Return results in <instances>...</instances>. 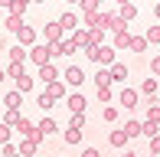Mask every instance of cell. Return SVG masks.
Listing matches in <instances>:
<instances>
[{"mask_svg": "<svg viewBox=\"0 0 160 157\" xmlns=\"http://www.w3.org/2000/svg\"><path fill=\"white\" fill-rule=\"evenodd\" d=\"M121 131L128 134V141H131V138H141V121H128V124L121 128Z\"/></svg>", "mask_w": 160, "mask_h": 157, "instance_id": "27", "label": "cell"}, {"mask_svg": "<svg viewBox=\"0 0 160 157\" xmlns=\"http://www.w3.org/2000/svg\"><path fill=\"white\" fill-rule=\"evenodd\" d=\"M121 157H134V154H131V151H128V154H121Z\"/></svg>", "mask_w": 160, "mask_h": 157, "instance_id": "53", "label": "cell"}, {"mask_svg": "<svg viewBox=\"0 0 160 157\" xmlns=\"http://www.w3.org/2000/svg\"><path fill=\"white\" fill-rule=\"evenodd\" d=\"M114 3H118V7H124V3H134V0H114Z\"/></svg>", "mask_w": 160, "mask_h": 157, "instance_id": "47", "label": "cell"}, {"mask_svg": "<svg viewBox=\"0 0 160 157\" xmlns=\"http://www.w3.org/2000/svg\"><path fill=\"white\" fill-rule=\"evenodd\" d=\"M56 23L62 26V33H75V30H78V17H75L72 10H69V13H62V17L56 20Z\"/></svg>", "mask_w": 160, "mask_h": 157, "instance_id": "8", "label": "cell"}, {"mask_svg": "<svg viewBox=\"0 0 160 157\" xmlns=\"http://www.w3.org/2000/svg\"><path fill=\"white\" fill-rule=\"evenodd\" d=\"M72 43H75V49H88V33H85L82 30V26H78V30L75 33H72V36H69Z\"/></svg>", "mask_w": 160, "mask_h": 157, "instance_id": "19", "label": "cell"}, {"mask_svg": "<svg viewBox=\"0 0 160 157\" xmlns=\"http://www.w3.org/2000/svg\"><path fill=\"white\" fill-rule=\"evenodd\" d=\"M101 118H105L108 124H114V121H118V108H114V105H108V108L101 111Z\"/></svg>", "mask_w": 160, "mask_h": 157, "instance_id": "36", "label": "cell"}, {"mask_svg": "<svg viewBox=\"0 0 160 157\" xmlns=\"http://www.w3.org/2000/svg\"><path fill=\"white\" fill-rule=\"evenodd\" d=\"M62 78H65V85H72V89H78V85L85 82V72H82L78 66H69V69L62 72Z\"/></svg>", "mask_w": 160, "mask_h": 157, "instance_id": "5", "label": "cell"}, {"mask_svg": "<svg viewBox=\"0 0 160 157\" xmlns=\"http://www.w3.org/2000/svg\"><path fill=\"white\" fill-rule=\"evenodd\" d=\"M20 118H23L20 111H10V108L3 111V124H7V128H17V121H20Z\"/></svg>", "mask_w": 160, "mask_h": 157, "instance_id": "34", "label": "cell"}, {"mask_svg": "<svg viewBox=\"0 0 160 157\" xmlns=\"http://www.w3.org/2000/svg\"><path fill=\"white\" fill-rule=\"evenodd\" d=\"M30 59H33V66H36V69H39V66H46V62H52V46H49V43L30 46Z\"/></svg>", "mask_w": 160, "mask_h": 157, "instance_id": "2", "label": "cell"}, {"mask_svg": "<svg viewBox=\"0 0 160 157\" xmlns=\"http://www.w3.org/2000/svg\"><path fill=\"white\" fill-rule=\"evenodd\" d=\"M95 85H98V89H111V75H108V69H98V72H95Z\"/></svg>", "mask_w": 160, "mask_h": 157, "instance_id": "26", "label": "cell"}, {"mask_svg": "<svg viewBox=\"0 0 160 157\" xmlns=\"http://www.w3.org/2000/svg\"><path fill=\"white\" fill-rule=\"evenodd\" d=\"M131 46V33L124 30V33H114V43H111V49L118 53V49H128Z\"/></svg>", "mask_w": 160, "mask_h": 157, "instance_id": "20", "label": "cell"}, {"mask_svg": "<svg viewBox=\"0 0 160 157\" xmlns=\"http://www.w3.org/2000/svg\"><path fill=\"white\" fill-rule=\"evenodd\" d=\"M3 72H7V78H13V82H17L20 75H26V66H23V62H10Z\"/></svg>", "mask_w": 160, "mask_h": 157, "instance_id": "18", "label": "cell"}, {"mask_svg": "<svg viewBox=\"0 0 160 157\" xmlns=\"http://www.w3.org/2000/svg\"><path fill=\"white\" fill-rule=\"evenodd\" d=\"M141 134H147V138H157V134H160V124H154V121H141Z\"/></svg>", "mask_w": 160, "mask_h": 157, "instance_id": "30", "label": "cell"}, {"mask_svg": "<svg viewBox=\"0 0 160 157\" xmlns=\"http://www.w3.org/2000/svg\"><path fill=\"white\" fill-rule=\"evenodd\" d=\"M30 89H33V75H20V78H17V92H20V95H26Z\"/></svg>", "mask_w": 160, "mask_h": 157, "instance_id": "28", "label": "cell"}, {"mask_svg": "<svg viewBox=\"0 0 160 157\" xmlns=\"http://www.w3.org/2000/svg\"><path fill=\"white\" fill-rule=\"evenodd\" d=\"M118 17L124 20V23H131V20L137 17V7H134V3H124V7H118Z\"/></svg>", "mask_w": 160, "mask_h": 157, "instance_id": "24", "label": "cell"}, {"mask_svg": "<svg viewBox=\"0 0 160 157\" xmlns=\"http://www.w3.org/2000/svg\"><path fill=\"white\" fill-rule=\"evenodd\" d=\"M17 157H20V154H17Z\"/></svg>", "mask_w": 160, "mask_h": 157, "instance_id": "56", "label": "cell"}, {"mask_svg": "<svg viewBox=\"0 0 160 157\" xmlns=\"http://www.w3.org/2000/svg\"><path fill=\"white\" fill-rule=\"evenodd\" d=\"M26 7H30V0H13V3L7 7V13H10V17H23Z\"/></svg>", "mask_w": 160, "mask_h": 157, "instance_id": "23", "label": "cell"}, {"mask_svg": "<svg viewBox=\"0 0 160 157\" xmlns=\"http://www.w3.org/2000/svg\"><path fill=\"white\" fill-rule=\"evenodd\" d=\"M108 30H111V33H124V30H128V23L118 17V13H108Z\"/></svg>", "mask_w": 160, "mask_h": 157, "instance_id": "15", "label": "cell"}, {"mask_svg": "<svg viewBox=\"0 0 160 157\" xmlns=\"http://www.w3.org/2000/svg\"><path fill=\"white\" fill-rule=\"evenodd\" d=\"M42 36H46V43L52 46V43H59L65 33H62V26H59V23H46V26H42Z\"/></svg>", "mask_w": 160, "mask_h": 157, "instance_id": "7", "label": "cell"}, {"mask_svg": "<svg viewBox=\"0 0 160 157\" xmlns=\"http://www.w3.org/2000/svg\"><path fill=\"white\" fill-rule=\"evenodd\" d=\"M98 3H101V0H98Z\"/></svg>", "mask_w": 160, "mask_h": 157, "instance_id": "55", "label": "cell"}, {"mask_svg": "<svg viewBox=\"0 0 160 157\" xmlns=\"http://www.w3.org/2000/svg\"><path fill=\"white\" fill-rule=\"evenodd\" d=\"M36 131H39V134H42V138H46V134H56V131H59V124H56V121H52V118H42V121H39V124H36Z\"/></svg>", "mask_w": 160, "mask_h": 157, "instance_id": "16", "label": "cell"}, {"mask_svg": "<svg viewBox=\"0 0 160 157\" xmlns=\"http://www.w3.org/2000/svg\"><path fill=\"white\" fill-rule=\"evenodd\" d=\"M20 105H23V95H20L17 89L3 95V108H10V111H20Z\"/></svg>", "mask_w": 160, "mask_h": 157, "instance_id": "9", "label": "cell"}, {"mask_svg": "<svg viewBox=\"0 0 160 157\" xmlns=\"http://www.w3.org/2000/svg\"><path fill=\"white\" fill-rule=\"evenodd\" d=\"M98 102H111V89H98Z\"/></svg>", "mask_w": 160, "mask_h": 157, "instance_id": "41", "label": "cell"}, {"mask_svg": "<svg viewBox=\"0 0 160 157\" xmlns=\"http://www.w3.org/2000/svg\"><path fill=\"white\" fill-rule=\"evenodd\" d=\"M85 33H88V49L105 46V30H85Z\"/></svg>", "mask_w": 160, "mask_h": 157, "instance_id": "22", "label": "cell"}, {"mask_svg": "<svg viewBox=\"0 0 160 157\" xmlns=\"http://www.w3.org/2000/svg\"><path fill=\"white\" fill-rule=\"evenodd\" d=\"M78 7H82V13H95L98 10V0H78Z\"/></svg>", "mask_w": 160, "mask_h": 157, "instance_id": "39", "label": "cell"}, {"mask_svg": "<svg viewBox=\"0 0 160 157\" xmlns=\"http://www.w3.org/2000/svg\"><path fill=\"white\" fill-rule=\"evenodd\" d=\"M108 141H111V147H124V144H128V134H124V131H111V134H108Z\"/></svg>", "mask_w": 160, "mask_h": 157, "instance_id": "29", "label": "cell"}, {"mask_svg": "<svg viewBox=\"0 0 160 157\" xmlns=\"http://www.w3.org/2000/svg\"><path fill=\"white\" fill-rule=\"evenodd\" d=\"M131 53H144V49H147V39H144V36H131Z\"/></svg>", "mask_w": 160, "mask_h": 157, "instance_id": "33", "label": "cell"}, {"mask_svg": "<svg viewBox=\"0 0 160 157\" xmlns=\"http://www.w3.org/2000/svg\"><path fill=\"white\" fill-rule=\"evenodd\" d=\"M108 75H111V82H124L128 78V66L124 62H114V66H108Z\"/></svg>", "mask_w": 160, "mask_h": 157, "instance_id": "12", "label": "cell"}, {"mask_svg": "<svg viewBox=\"0 0 160 157\" xmlns=\"http://www.w3.org/2000/svg\"><path fill=\"white\" fill-rule=\"evenodd\" d=\"M118 102L124 105V108H137V89H121Z\"/></svg>", "mask_w": 160, "mask_h": 157, "instance_id": "11", "label": "cell"}, {"mask_svg": "<svg viewBox=\"0 0 160 157\" xmlns=\"http://www.w3.org/2000/svg\"><path fill=\"white\" fill-rule=\"evenodd\" d=\"M0 10H3V7H0Z\"/></svg>", "mask_w": 160, "mask_h": 157, "instance_id": "54", "label": "cell"}, {"mask_svg": "<svg viewBox=\"0 0 160 157\" xmlns=\"http://www.w3.org/2000/svg\"><path fill=\"white\" fill-rule=\"evenodd\" d=\"M69 128H78V131H82V128H85V115H72Z\"/></svg>", "mask_w": 160, "mask_h": 157, "instance_id": "40", "label": "cell"}, {"mask_svg": "<svg viewBox=\"0 0 160 157\" xmlns=\"http://www.w3.org/2000/svg\"><path fill=\"white\" fill-rule=\"evenodd\" d=\"M7 56H10V62H26V59H30V49H23V46H10V49H7Z\"/></svg>", "mask_w": 160, "mask_h": 157, "instance_id": "14", "label": "cell"}, {"mask_svg": "<svg viewBox=\"0 0 160 157\" xmlns=\"http://www.w3.org/2000/svg\"><path fill=\"white\" fill-rule=\"evenodd\" d=\"M3 78H7V72H3V69H0V82H3Z\"/></svg>", "mask_w": 160, "mask_h": 157, "instance_id": "51", "label": "cell"}, {"mask_svg": "<svg viewBox=\"0 0 160 157\" xmlns=\"http://www.w3.org/2000/svg\"><path fill=\"white\" fill-rule=\"evenodd\" d=\"M150 154H160V134H157V138H150Z\"/></svg>", "mask_w": 160, "mask_h": 157, "instance_id": "42", "label": "cell"}, {"mask_svg": "<svg viewBox=\"0 0 160 157\" xmlns=\"http://www.w3.org/2000/svg\"><path fill=\"white\" fill-rule=\"evenodd\" d=\"M82 157H101V154L95 151V147H85V151H82Z\"/></svg>", "mask_w": 160, "mask_h": 157, "instance_id": "46", "label": "cell"}, {"mask_svg": "<svg viewBox=\"0 0 160 157\" xmlns=\"http://www.w3.org/2000/svg\"><path fill=\"white\" fill-rule=\"evenodd\" d=\"M36 147H39V144H36V141L23 138V141H20V147H17V151H20V157H33V154H36Z\"/></svg>", "mask_w": 160, "mask_h": 157, "instance_id": "21", "label": "cell"}, {"mask_svg": "<svg viewBox=\"0 0 160 157\" xmlns=\"http://www.w3.org/2000/svg\"><path fill=\"white\" fill-rule=\"evenodd\" d=\"M36 105H39V108H42V111H49V108H52V105H56V102H52V98H49V95H46V92H42V95H39V98H36Z\"/></svg>", "mask_w": 160, "mask_h": 157, "instance_id": "38", "label": "cell"}, {"mask_svg": "<svg viewBox=\"0 0 160 157\" xmlns=\"http://www.w3.org/2000/svg\"><path fill=\"white\" fill-rule=\"evenodd\" d=\"M98 30H108V13H98Z\"/></svg>", "mask_w": 160, "mask_h": 157, "instance_id": "45", "label": "cell"}, {"mask_svg": "<svg viewBox=\"0 0 160 157\" xmlns=\"http://www.w3.org/2000/svg\"><path fill=\"white\" fill-rule=\"evenodd\" d=\"M65 3H69V7H75V3H78V0H65Z\"/></svg>", "mask_w": 160, "mask_h": 157, "instance_id": "50", "label": "cell"}, {"mask_svg": "<svg viewBox=\"0 0 160 157\" xmlns=\"http://www.w3.org/2000/svg\"><path fill=\"white\" fill-rule=\"evenodd\" d=\"M144 39H147V46L150 43H160V26H150V30L144 33Z\"/></svg>", "mask_w": 160, "mask_h": 157, "instance_id": "37", "label": "cell"}, {"mask_svg": "<svg viewBox=\"0 0 160 157\" xmlns=\"http://www.w3.org/2000/svg\"><path fill=\"white\" fill-rule=\"evenodd\" d=\"M10 3H13V0H0V7H10Z\"/></svg>", "mask_w": 160, "mask_h": 157, "instance_id": "49", "label": "cell"}, {"mask_svg": "<svg viewBox=\"0 0 160 157\" xmlns=\"http://www.w3.org/2000/svg\"><path fill=\"white\" fill-rule=\"evenodd\" d=\"M154 17H157V20H160V3H157V7H154Z\"/></svg>", "mask_w": 160, "mask_h": 157, "instance_id": "48", "label": "cell"}, {"mask_svg": "<svg viewBox=\"0 0 160 157\" xmlns=\"http://www.w3.org/2000/svg\"><path fill=\"white\" fill-rule=\"evenodd\" d=\"M30 3H46V0H30Z\"/></svg>", "mask_w": 160, "mask_h": 157, "instance_id": "52", "label": "cell"}, {"mask_svg": "<svg viewBox=\"0 0 160 157\" xmlns=\"http://www.w3.org/2000/svg\"><path fill=\"white\" fill-rule=\"evenodd\" d=\"M150 72L160 75V56H154V59H150Z\"/></svg>", "mask_w": 160, "mask_h": 157, "instance_id": "43", "label": "cell"}, {"mask_svg": "<svg viewBox=\"0 0 160 157\" xmlns=\"http://www.w3.org/2000/svg\"><path fill=\"white\" fill-rule=\"evenodd\" d=\"M20 26H26L23 17H10V13H7V30H10V33H20Z\"/></svg>", "mask_w": 160, "mask_h": 157, "instance_id": "32", "label": "cell"}, {"mask_svg": "<svg viewBox=\"0 0 160 157\" xmlns=\"http://www.w3.org/2000/svg\"><path fill=\"white\" fill-rule=\"evenodd\" d=\"M17 46H36V30L33 26H20V33H17Z\"/></svg>", "mask_w": 160, "mask_h": 157, "instance_id": "6", "label": "cell"}, {"mask_svg": "<svg viewBox=\"0 0 160 157\" xmlns=\"http://www.w3.org/2000/svg\"><path fill=\"white\" fill-rule=\"evenodd\" d=\"M65 105H69V111L72 115H85V95H78V92H72V95H65Z\"/></svg>", "mask_w": 160, "mask_h": 157, "instance_id": "4", "label": "cell"}, {"mask_svg": "<svg viewBox=\"0 0 160 157\" xmlns=\"http://www.w3.org/2000/svg\"><path fill=\"white\" fill-rule=\"evenodd\" d=\"M46 95L52 98V102L65 98V82H59V78H56V82H49V85H46Z\"/></svg>", "mask_w": 160, "mask_h": 157, "instance_id": "10", "label": "cell"}, {"mask_svg": "<svg viewBox=\"0 0 160 157\" xmlns=\"http://www.w3.org/2000/svg\"><path fill=\"white\" fill-rule=\"evenodd\" d=\"M78 49H75V43H72L69 36H62L59 43H52V59H59V56H75Z\"/></svg>", "mask_w": 160, "mask_h": 157, "instance_id": "3", "label": "cell"}, {"mask_svg": "<svg viewBox=\"0 0 160 157\" xmlns=\"http://www.w3.org/2000/svg\"><path fill=\"white\" fill-rule=\"evenodd\" d=\"M82 53L92 62H98V66H114V49L111 46H95V49H82Z\"/></svg>", "mask_w": 160, "mask_h": 157, "instance_id": "1", "label": "cell"}, {"mask_svg": "<svg viewBox=\"0 0 160 157\" xmlns=\"http://www.w3.org/2000/svg\"><path fill=\"white\" fill-rule=\"evenodd\" d=\"M39 78H42V82H56V78H59V69H56L52 66V62H46V66H39Z\"/></svg>", "mask_w": 160, "mask_h": 157, "instance_id": "13", "label": "cell"}, {"mask_svg": "<svg viewBox=\"0 0 160 157\" xmlns=\"http://www.w3.org/2000/svg\"><path fill=\"white\" fill-rule=\"evenodd\" d=\"M141 95H147V98L157 95V78H144L141 82Z\"/></svg>", "mask_w": 160, "mask_h": 157, "instance_id": "25", "label": "cell"}, {"mask_svg": "<svg viewBox=\"0 0 160 157\" xmlns=\"http://www.w3.org/2000/svg\"><path fill=\"white\" fill-rule=\"evenodd\" d=\"M20 151H17V147H13V144H3V157H17Z\"/></svg>", "mask_w": 160, "mask_h": 157, "instance_id": "44", "label": "cell"}, {"mask_svg": "<svg viewBox=\"0 0 160 157\" xmlns=\"http://www.w3.org/2000/svg\"><path fill=\"white\" fill-rule=\"evenodd\" d=\"M65 144H78V141H82V131H78V128H65Z\"/></svg>", "mask_w": 160, "mask_h": 157, "instance_id": "31", "label": "cell"}, {"mask_svg": "<svg viewBox=\"0 0 160 157\" xmlns=\"http://www.w3.org/2000/svg\"><path fill=\"white\" fill-rule=\"evenodd\" d=\"M10 138H13V128H7L3 121H0V147H3V144H10Z\"/></svg>", "mask_w": 160, "mask_h": 157, "instance_id": "35", "label": "cell"}, {"mask_svg": "<svg viewBox=\"0 0 160 157\" xmlns=\"http://www.w3.org/2000/svg\"><path fill=\"white\" fill-rule=\"evenodd\" d=\"M13 131H20V134H23V138H33V131H36V124H33L30 118H20V121H17V128H13Z\"/></svg>", "mask_w": 160, "mask_h": 157, "instance_id": "17", "label": "cell"}]
</instances>
